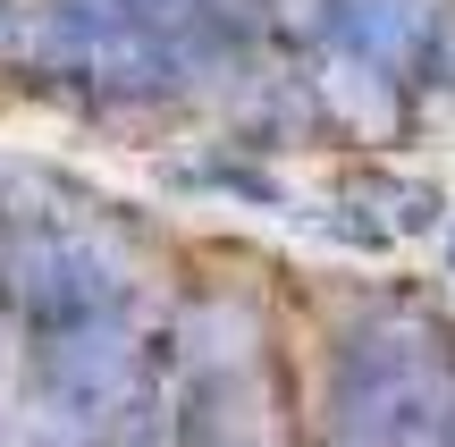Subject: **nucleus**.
<instances>
[{"label": "nucleus", "instance_id": "1", "mask_svg": "<svg viewBox=\"0 0 455 447\" xmlns=\"http://www.w3.org/2000/svg\"><path fill=\"white\" fill-rule=\"evenodd\" d=\"M0 304L26 338V380L51 422L101 431L152 371L144 296L118 228L93 203H9L0 212Z\"/></svg>", "mask_w": 455, "mask_h": 447}, {"label": "nucleus", "instance_id": "2", "mask_svg": "<svg viewBox=\"0 0 455 447\" xmlns=\"http://www.w3.org/2000/svg\"><path fill=\"white\" fill-rule=\"evenodd\" d=\"M321 447H455V330L439 313H363L329 347Z\"/></svg>", "mask_w": 455, "mask_h": 447}, {"label": "nucleus", "instance_id": "3", "mask_svg": "<svg viewBox=\"0 0 455 447\" xmlns=\"http://www.w3.org/2000/svg\"><path fill=\"white\" fill-rule=\"evenodd\" d=\"M169 380V447H287L278 439V388L253 321L203 304L161 338Z\"/></svg>", "mask_w": 455, "mask_h": 447}, {"label": "nucleus", "instance_id": "4", "mask_svg": "<svg viewBox=\"0 0 455 447\" xmlns=\"http://www.w3.org/2000/svg\"><path fill=\"white\" fill-rule=\"evenodd\" d=\"M26 60L43 68L51 84L84 93V101H161V93H178V84L195 76L178 51L152 43L110 0H34Z\"/></svg>", "mask_w": 455, "mask_h": 447}, {"label": "nucleus", "instance_id": "5", "mask_svg": "<svg viewBox=\"0 0 455 447\" xmlns=\"http://www.w3.org/2000/svg\"><path fill=\"white\" fill-rule=\"evenodd\" d=\"M93 447H169V380H161V347H152V371L135 380V397L93 431Z\"/></svg>", "mask_w": 455, "mask_h": 447}, {"label": "nucleus", "instance_id": "6", "mask_svg": "<svg viewBox=\"0 0 455 447\" xmlns=\"http://www.w3.org/2000/svg\"><path fill=\"white\" fill-rule=\"evenodd\" d=\"M0 363H9V304H0Z\"/></svg>", "mask_w": 455, "mask_h": 447}, {"label": "nucleus", "instance_id": "7", "mask_svg": "<svg viewBox=\"0 0 455 447\" xmlns=\"http://www.w3.org/2000/svg\"><path fill=\"white\" fill-rule=\"evenodd\" d=\"M9 17H17V0H0V26H9Z\"/></svg>", "mask_w": 455, "mask_h": 447}, {"label": "nucleus", "instance_id": "8", "mask_svg": "<svg viewBox=\"0 0 455 447\" xmlns=\"http://www.w3.org/2000/svg\"><path fill=\"white\" fill-rule=\"evenodd\" d=\"M447 262H455V245H447Z\"/></svg>", "mask_w": 455, "mask_h": 447}]
</instances>
